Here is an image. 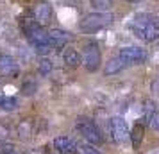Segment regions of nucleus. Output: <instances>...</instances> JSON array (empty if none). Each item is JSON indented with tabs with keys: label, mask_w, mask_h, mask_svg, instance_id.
Masks as SVG:
<instances>
[{
	"label": "nucleus",
	"mask_w": 159,
	"mask_h": 154,
	"mask_svg": "<svg viewBox=\"0 0 159 154\" xmlns=\"http://www.w3.org/2000/svg\"><path fill=\"white\" fill-rule=\"evenodd\" d=\"M132 30H134V34L139 40L148 41V43L159 40V25L145 15L136 16V20L132 22Z\"/></svg>",
	"instance_id": "obj_1"
},
{
	"label": "nucleus",
	"mask_w": 159,
	"mask_h": 154,
	"mask_svg": "<svg viewBox=\"0 0 159 154\" xmlns=\"http://www.w3.org/2000/svg\"><path fill=\"white\" fill-rule=\"evenodd\" d=\"M22 30H23V34L29 38V41L34 45V47L50 43V41H48V32H47V30L43 29V25H39L36 20H23Z\"/></svg>",
	"instance_id": "obj_2"
},
{
	"label": "nucleus",
	"mask_w": 159,
	"mask_h": 154,
	"mask_svg": "<svg viewBox=\"0 0 159 154\" xmlns=\"http://www.w3.org/2000/svg\"><path fill=\"white\" fill-rule=\"evenodd\" d=\"M75 125H77V131L84 136V140H86L88 143H91V145H100L102 142H104V136H102L100 129L97 127V124H95L93 120L80 117V118H77V124Z\"/></svg>",
	"instance_id": "obj_3"
},
{
	"label": "nucleus",
	"mask_w": 159,
	"mask_h": 154,
	"mask_svg": "<svg viewBox=\"0 0 159 154\" xmlns=\"http://www.w3.org/2000/svg\"><path fill=\"white\" fill-rule=\"evenodd\" d=\"M111 23H113V15H109V13H91V15H86L80 20V29L84 32H95V30L104 29Z\"/></svg>",
	"instance_id": "obj_4"
},
{
	"label": "nucleus",
	"mask_w": 159,
	"mask_h": 154,
	"mask_svg": "<svg viewBox=\"0 0 159 154\" xmlns=\"http://www.w3.org/2000/svg\"><path fill=\"white\" fill-rule=\"evenodd\" d=\"M109 133L115 143H125L129 140V127L122 117H115L109 122Z\"/></svg>",
	"instance_id": "obj_5"
},
{
	"label": "nucleus",
	"mask_w": 159,
	"mask_h": 154,
	"mask_svg": "<svg viewBox=\"0 0 159 154\" xmlns=\"http://www.w3.org/2000/svg\"><path fill=\"white\" fill-rule=\"evenodd\" d=\"M82 63H84L88 72H97L98 70V66H100V50H98L97 43H88L84 47Z\"/></svg>",
	"instance_id": "obj_6"
},
{
	"label": "nucleus",
	"mask_w": 159,
	"mask_h": 154,
	"mask_svg": "<svg viewBox=\"0 0 159 154\" xmlns=\"http://www.w3.org/2000/svg\"><path fill=\"white\" fill-rule=\"evenodd\" d=\"M118 58L125 61L127 65H139V63L147 61V52L139 47H125V49L120 50Z\"/></svg>",
	"instance_id": "obj_7"
},
{
	"label": "nucleus",
	"mask_w": 159,
	"mask_h": 154,
	"mask_svg": "<svg viewBox=\"0 0 159 154\" xmlns=\"http://www.w3.org/2000/svg\"><path fill=\"white\" fill-rule=\"evenodd\" d=\"M32 16L39 25H47L52 18V6L48 2H39L32 9Z\"/></svg>",
	"instance_id": "obj_8"
},
{
	"label": "nucleus",
	"mask_w": 159,
	"mask_h": 154,
	"mask_svg": "<svg viewBox=\"0 0 159 154\" xmlns=\"http://www.w3.org/2000/svg\"><path fill=\"white\" fill-rule=\"evenodd\" d=\"M0 73L2 75H6V77H15L18 75V65H16V61L11 56L7 54H2L0 56Z\"/></svg>",
	"instance_id": "obj_9"
},
{
	"label": "nucleus",
	"mask_w": 159,
	"mask_h": 154,
	"mask_svg": "<svg viewBox=\"0 0 159 154\" xmlns=\"http://www.w3.org/2000/svg\"><path fill=\"white\" fill-rule=\"evenodd\" d=\"M54 147L61 154H72L77 151V145H75V142L70 136H57L54 140Z\"/></svg>",
	"instance_id": "obj_10"
},
{
	"label": "nucleus",
	"mask_w": 159,
	"mask_h": 154,
	"mask_svg": "<svg viewBox=\"0 0 159 154\" xmlns=\"http://www.w3.org/2000/svg\"><path fill=\"white\" fill-rule=\"evenodd\" d=\"M68 40H70V36L61 29H52L48 32V41H50V45L54 49H63L68 43Z\"/></svg>",
	"instance_id": "obj_11"
},
{
	"label": "nucleus",
	"mask_w": 159,
	"mask_h": 154,
	"mask_svg": "<svg viewBox=\"0 0 159 154\" xmlns=\"http://www.w3.org/2000/svg\"><path fill=\"white\" fill-rule=\"evenodd\" d=\"M127 66V63L125 61H122L120 58H115L111 59V61H107L106 63V68H104V73L106 75H116V73H120Z\"/></svg>",
	"instance_id": "obj_12"
},
{
	"label": "nucleus",
	"mask_w": 159,
	"mask_h": 154,
	"mask_svg": "<svg viewBox=\"0 0 159 154\" xmlns=\"http://www.w3.org/2000/svg\"><path fill=\"white\" fill-rule=\"evenodd\" d=\"M63 59H65L66 66H70V68H77L82 63V58L75 49H66L65 54H63Z\"/></svg>",
	"instance_id": "obj_13"
},
{
	"label": "nucleus",
	"mask_w": 159,
	"mask_h": 154,
	"mask_svg": "<svg viewBox=\"0 0 159 154\" xmlns=\"http://www.w3.org/2000/svg\"><path fill=\"white\" fill-rule=\"evenodd\" d=\"M143 134H145V125L143 124H134V127H132V131L129 133V138L132 140V147L134 149H138L139 147V143H141V140H143Z\"/></svg>",
	"instance_id": "obj_14"
},
{
	"label": "nucleus",
	"mask_w": 159,
	"mask_h": 154,
	"mask_svg": "<svg viewBox=\"0 0 159 154\" xmlns=\"http://www.w3.org/2000/svg\"><path fill=\"white\" fill-rule=\"evenodd\" d=\"M16 133L20 134L22 140H29L30 134H32V122H30L29 118L20 120V124H18V127H16Z\"/></svg>",
	"instance_id": "obj_15"
},
{
	"label": "nucleus",
	"mask_w": 159,
	"mask_h": 154,
	"mask_svg": "<svg viewBox=\"0 0 159 154\" xmlns=\"http://www.w3.org/2000/svg\"><path fill=\"white\" fill-rule=\"evenodd\" d=\"M16 108H18V100H16L15 97H6V95L0 97V110L15 111Z\"/></svg>",
	"instance_id": "obj_16"
},
{
	"label": "nucleus",
	"mask_w": 159,
	"mask_h": 154,
	"mask_svg": "<svg viewBox=\"0 0 159 154\" xmlns=\"http://www.w3.org/2000/svg\"><path fill=\"white\" fill-rule=\"evenodd\" d=\"M98 13H107L109 9L113 7V0H89Z\"/></svg>",
	"instance_id": "obj_17"
},
{
	"label": "nucleus",
	"mask_w": 159,
	"mask_h": 154,
	"mask_svg": "<svg viewBox=\"0 0 159 154\" xmlns=\"http://www.w3.org/2000/svg\"><path fill=\"white\" fill-rule=\"evenodd\" d=\"M52 61L48 58H43L41 61H39V73H43V75H48V73L52 72Z\"/></svg>",
	"instance_id": "obj_18"
},
{
	"label": "nucleus",
	"mask_w": 159,
	"mask_h": 154,
	"mask_svg": "<svg viewBox=\"0 0 159 154\" xmlns=\"http://www.w3.org/2000/svg\"><path fill=\"white\" fill-rule=\"evenodd\" d=\"M36 82L34 81H27V82H23V86H22V93H25V95H32L34 91H36Z\"/></svg>",
	"instance_id": "obj_19"
},
{
	"label": "nucleus",
	"mask_w": 159,
	"mask_h": 154,
	"mask_svg": "<svg viewBox=\"0 0 159 154\" xmlns=\"http://www.w3.org/2000/svg\"><path fill=\"white\" fill-rule=\"evenodd\" d=\"M156 113V104L152 102V100H147L145 102V118H147V122L150 120V117Z\"/></svg>",
	"instance_id": "obj_20"
},
{
	"label": "nucleus",
	"mask_w": 159,
	"mask_h": 154,
	"mask_svg": "<svg viewBox=\"0 0 159 154\" xmlns=\"http://www.w3.org/2000/svg\"><path fill=\"white\" fill-rule=\"evenodd\" d=\"M80 154H102L98 149H95L91 143H88V145H82L80 147Z\"/></svg>",
	"instance_id": "obj_21"
},
{
	"label": "nucleus",
	"mask_w": 159,
	"mask_h": 154,
	"mask_svg": "<svg viewBox=\"0 0 159 154\" xmlns=\"http://www.w3.org/2000/svg\"><path fill=\"white\" fill-rule=\"evenodd\" d=\"M52 49H54V47H52L50 43H47V45H38V47H36V52H38V54H41V56H47V54H50V52H52Z\"/></svg>",
	"instance_id": "obj_22"
},
{
	"label": "nucleus",
	"mask_w": 159,
	"mask_h": 154,
	"mask_svg": "<svg viewBox=\"0 0 159 154\" xmlns=\"http://www.w3.org/2000/svg\"><path fill=\"white\" fill-rule=\"evenodd\" d=\"M11 151H15V145L13 143H9V142H0V154H7L11 152Z\"/></svg>",
	"instance_id": "obj_23"
},
{
	"label": "nucleus",
	"mask_w": 159,
	"mask_h": 154,
	"mask_svg": "<svg viewBox=\"0 0 159 154\" xmlns=\"http://www.w3.org/2000/svg\"><path fill=\"white\" fill-rule=\"evenodd\" d=\"M148 122H150V127H152V129L159 133V111H156V113L152 115Z\"/></svg>",
	"instance_id": "obj_24"
},
{
	"label": "nucleus",
	"mask_w": 159,
	"mask_h": 154,
	"mask_svg": "<svg viewBox=\"0 0 159 154\" xmlns=\"http://www.w3.org/2000/svg\"><path fill=\"white\" fill-rule=\"evenodd\" d=\"M7 134H9V131L4 127V125H0V142H4V140L7 138Z\"/></svg>",
	"instance_id": "obj_25"
},
{
	"label": "nucleus",
	"mask_w": 159,
	"mask_h": 154,
	"mask_svg": "<svg viewBox=\"0 0 159 154\" xmlns=\"http://www.w3.org/2000/svg\"><path fill=\"white\" fill-rule=\"evenodd\" d=\"M152 91L159 95V77H156V79H154V82H152Z\"/></svg>",
	"instance_id": "obj_26"
},
{
	"label": "nucleus",
	"mask_w": 159,
	"mask_h": 154,
	"mask_svg": "<svg viewBox=\"0 0 159 154\" xmlns=\"http://www.w3.org/2000/svg\"><path fill=\"white\" fill-rule=\"evenodd\" d=\"M127 2H130V4H139V2H143V0H127Z\"/></svg>",
	"instance_id": "obj_27"
},
{
	"label": "nucleus",
	"mask_w": 159,
	"mask_h": 154,
	"mask_svg": "<svg viewBox=\"0 0 159 154\" xmlns=\"http://www.w3.org/2000/svg\"><path fill=\"white\" fill-rule=\"evenodd\" d=\"M7 154H18V152H16V151H11V152H7Z\"/></svg>",
	"instance_id": "obj_28"
},
{
	"label": "nucleus",
	"mask_w": 159,
	"mask_h": 154,
	"mask_svg": "<svg viewBox=\"0 0 159 154\" xmlns=\"http://www.w3.org/2000/svg\"><path fill=\"white\" fill-rule=\"evenodd\" d=\"M45 154H52V152H48V151H47V152H45Z\"/></svg>",
	"instance_id": "obj_29"
},
{
	"label": "nucleus",
	"mask_w": 159,
	"mask_h": 154,
	"mask_svg": "<svg viewBox=\"0 0 159 154\" xmlns=\"http://www.w3.org/2000/svg\"><path fill=\"white\" fill-rule=\"evenodd\" d=\"M32 154H39V152H32Z\"/></svg>",
	"instance_id": "obj_30"
}]
</instances>
